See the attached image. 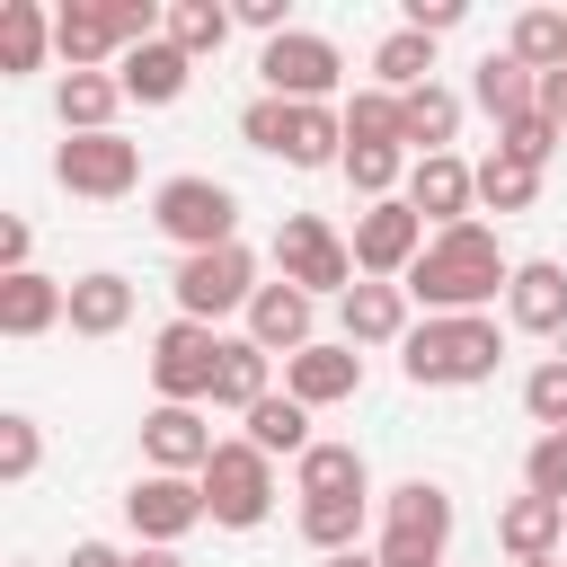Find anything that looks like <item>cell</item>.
Instances as JSON below:
<instances>
[{"label": "cell", "mask_w": 567, "mask_h": 567, "mask_svg": "<svg viewBox=\"0 0 567 567\" xmlns=\"http://www.w3.org/2000/svg\"><path fill=\"white\" fill-rule=\"evenodd\" d=\"M514 284V257L496 248L487 221H452L425 239V257L408 266V301H425V319H470L487 301H505Z\"/></svg>", "instance_id": "cell-1"}, {"label": "cell", "mask_w": 567, "mask_h": 567, "mask_svg": "<svg viewBox=\"0 0 567 567\" xmlns=\"http://www.w3.org/2000/svg\"><path fill=\"white\" fill-rule=\"evenodd\" d=\"M399 363H408L416 390H478V381H496L505 337H496L487 310H470V319H416L408 346H399Z\"/></svg>", "instance_id": "cell-2"}, {"label": "cell", "mask_w": 567, "mask_h": 567, "mask_svg": "<svg viewBox=\"0 0 567 567\" xmlns=\"http://www.w3.org/2000/svg\"><path fill=\"white\" fill-rule=\"evenodd\" d=\"M239 142L284 159V168H337L346 159V115L337 106H284V97H257L239 115Z\"/></svg>", "instance_id": "cell-3"}, {"label": "cell", "mask_w": 567, "mask_h": 567, "mask_svg": "<svg viewBox=\"0 0 567 567\" xmlns=\"http://www.w3.org/2000/svg\"><path fill=\"white\" fill-rule=\"evenodd\" d=\"M275 275H284V284H301L310 301H319V292H337V301H346V292L363 284V275H354V239H346V230H328L319 213H284V221H275Z\"/></svg>", "instance_id": "cell-4"}, {"label": "cell", "mask_w": 567, "mask_h": 567, "mask_svg": "<svg viewBox=\"0 0 567 567\" xmlns=\"http://www.w3.org/2000/svg\"><path fill=\"white\" fill-rule=\"evenodd\" d=\"M204 514L221 532H257L275 514V461L248 443V434H221V452L204 461Z\"/></svg>", "instance_id": "cell-5"}, {"label": "cell", "mask_w": 567, "mask_h": 567, "mask_svg": "<svg viewBox=\"0 0 567 567\" xmlns=\"http://www.w3.org/2000/svg\"><path fill=\"white\" fill-rule=\"evenodd\" d=\"M151 221H159V239H177L186 257H204V248H230L239 239V195L221 177H168L151 195Z\"/></svg>", "instance_id": "cell-6"}, {"label": "cell", "mask_w": 567, "mask_h": 567, "mask_svg": "<svg viewBox=\"0 0 567 567\" xmlns=\"http://www.w3.org/2000/svg\"><path fill=\"white\" fill-rule=\"evenodd\" d=\"M168 292H177V319H230V310H248L257 301V257L230 239V248H204V257H177V275H168Z\"/></svg>", "instance_id": "cell-7"}, {"label": "cell", "mask_w": 567, "mask_h": 567, "mask_svg": "<svg viewBox=\"0 0 567 567\" xmlns=\"http://www.w3.org/2000/svg\"><path fill=\"white\" fill-rule=\"evenodd\" d=\"M221 328H204V319H168L159 337H151V390L168 399V408H195V399H213V381H221Z\"/></svg>", "instance_id": "cell-8"}, {"label": "cell", "mask_w": 567, "mask_h": 567, "mask_svg": "<svg viewBox=\"0 0 567 567\" xmlns=\"http://www.w3.org/2000/svg\"><path fill=\"white\" fill-rule=\"evenodd\" d=\"M257 80H266V97H284V106H328L337 80H346V53H337L328 35H310V27H292V35H275V44L257 53Z\"/></svg>", "instance_id": "cell-9"}, {"label": "cell", "mask_w": 567, "mask_h": 567, "mask_svg": "<svg viewBox=\"0 0 567 567\" xmlns=\"http://www.w3.org/2000/svg\"><path fill=\"white\" fill-rule=\"evenodd\" d=\"M425 213L408 204V195H390V204H363L354 213V275H372V284H408V266L425 257Z\"/></svg>", "instance_id": "cell-10"}, {"label": "cell", "mask_w": 567, "mask_h": 567, "mask_svg": "<svg viewBox=\"0 0 567 567\" xmlns=\"http://www.w3.org/2000/svg\"><path fill=\"white\" fill-rule=\"evenodd\" d=\"M53 177H62L80 204H115V195H133V177H142V142H124V133H62Z\"/></svg>", "instance_id": "cell-11"}, {"label": "cell", "mask_w": 567, "mask_h": 567, "mask_svg": "<svg viewBox=\"0 0 567 567\" xmlns=\"http://www.w3.org/2000/svg\"><path fill=\"white\" fill-rule=\"evenodd\" d=\"M124 523L142 532V549H177L195 523H213V514H204V478L142 470V478H133V496H124Z\"/></svg>", "instance_id": "cell-12"}, {"label": "cell", "mask_w": 567, "mask_h": 567, "mask_svg": "<svg viewBox=\"0 0 567 567\" xmlns=\"http://www.w3.org/2000/svg\"><path fill=\"white\" fill-rule=\"evenodd\" d=\"M443 540H452V487H443V478H399L390 505H381V549H425V558H443Z\"/></svg>", "instance_id": "cell-13"}, {"label": "cell", "mask_w": 567, "mask_h": 567, "mask_svg": "<svg viewBox=\"0 0 567 567\" xmlns=\"http://www.w3.org/2000/svg\"><path fill=\"white\" fill-rule=\"evenodd\" d=\"M213 452H221V434H213L195 408H168V399H159V408L142 416V461H151V470H168V478H204Z\"/></svg>", "instance_id": "cell-14"}, {"label": "cell", "mask_w": 567, "mask_h": 567, "mask_svg": "<svg viewBox=\"0 0 567 567\" xmlns=\"http://www.w3.org/2000/svg\"><path fill=\"white\" fill-rule=\"evenodd\" d=\"M408 204L425 213V230L478 221V213H470V204H478V168H470L461 151H434V159H416V168H408Z\"/></svg>", "instance_id": "cell-15"}, {"label": "cell", "mask_w": 567, "mask_h": 567, "mask_svg": "<svg viewBox=\"0 0 567 567\" xmlns=\"http://www.w3.org/2000/svg\"><path fill=\"white\" fill-rule=\"evenodd\" d=\"M310 328H319V301H310L301 284H284V275H275V284H257V301H248V346H266V354H284V363H292L301 346H319Z\"/></svg>", "instance_id": "cell-16"}, {"label": "cell", "mask_w": 567, "mask_h": 567, "mask_svg": "<svg viewBox=\"0 0 567 567\" xmlns=\"http://www.w3.org/2000/svg\"><path fill=\"white\" fill-rule=\"evenodd\" d=\"M408 328H416V319H408V284H372V275H363V284L337 301V337H346L354 354H363V346H408Z\"/></svg>", "instance_id": "cell-17"}, {"label": "cell", "mask_w": 567, "mask_h": 567, "mask_svg": "<svg viewBox=\"0 0 567 567\" xmlns=\"http://www.w3.org/2000/svg\"><path fill=\"white\" fill-rule=\"evenodd\" d=\"M284 390H292L301 408H337V399L363 390V354H354L346 337H319V346H301V354L284 363Z\"/></svg>", "instance_id": "cell-18"}, {"label": "cell", "mask_w": 567, "mask_h": 567, "mask_svg": "<svg viewBox=\"0 0 567 567\" xmlns=\"http://www.w3.org/2000/svg\"><path fill=\"white\" fill-rule=\"evenodd\" d=\"M505 319H514L523 337H558V328H567V266H558V257H523L514 284H505Z\"/></svg>", "instance_id": "cell-19"}, {"label": "cell", "mask_w": 567, "mask_h": 567, "mask_svg": "<svg viewBox=\"0 0 567 567\" xmlns=\"http://www.w3.org/2000/svg\"><path fill=\"white\" fill-rule=\"evenodd\" d=\"M115 80H124V106H177L186 97V80H195V62L168 44V27L151 35V44H133L124 62H115Z\"/></svg>", "instance_id": "cell-20"}, {"label": "cell", "mask_w": 567, "mask_h": 567, "mask_svg": "<svg viewBox=\"0 0 567 567\" xmlns=\"http://www.w3.org/2000/svg\"><path fill=\"white\" fill-rule=\"evenodd\" d=\"M71 319V284H53V275H0V337H44V328H62Z\"/></svg>", "instance_id": "cell-21"}, {"label": "cell", "mask_w": 567, "mask_h": 567, "mask_svg": "<svg viewBox=\"0 0 567 567\" xmlns=\"http://www.w3.org/2000/svg\"><path fill=\"white\" fill-rule=\"evenodd\" d=\"M558 540H567V505H558V496H532V487H523V496L496 505V549H505V558H549Z\"/></svg>", "instance_id": "cell-22"}, {"label": "cell", "mask_w": 567, "mask_h": 567, "mask_svg": "<svg viewBox=\"0 0 567 567\" xmlns=\"http://www.w3.org/2000/svg\"><path fill=\"white\" fill-rule=\"evenodd\" d=\"M470 97H478V115H496V133H505V124L540 115V71H523L514 53H487V62L470 71Z\"/></svg>", "instance_id": "cell-23"}, {"label": "cell", "mask_w": 567, "mask_h": 567, "mask_svg": "<svg viewBox=\"0 0 567 567\" xmlns=\"http://www.w3.org/2000/svg\"><path fill=\"white\" fill-rule=\"evenodd\" d=\"M71 337H124L133 328V284L115 275V266H97V275H71V319H62Z\"/></svg>", "instance_id": "cell-24"}, {"label": "cell", "mask_w": 567, "mask_h": 567, "mask_svg": "<svg viewBox=\"0 0 567 567\" xmlns=\"http://www.w3.org/2000/svg\"><path fill=\"white\" fill-rule=\"evenodd\" d=\"M452 133H461V97H452L443 80H425V89H408V97H399V142H408V159L452 151Z\"/></svg>", "instance_id": "cell-25"}, {"label": "cell", "mask_w": 567, "mask_h": 567, "mask_svg": "<svg viewBox=\"0 0 567 567\" xmlns=\"http://www.w3.org/2000/svg\"><path fill=\"white\" fill-rule=\"evenodd\" d=\"M115 106H124V80L115 71H62V89H53L62 133H115Z\"/></svg>", "instance_id": "cell-26"}, {"label": "cell", "mask_w": 567, "mask_h": 567, "mask_svg": "<svg viewBox=\"0 0 567 567\" xmlns=\"http://www.w3.org/2000/svg\"><path fill=\"white\" fill-rule=\"evenodd\" d=\"M44 53H53V18H44V0H0V80L44 71Z\"/></svg>", "instance_id": "cell-27"}, {"label": "cell", "mask_w": 567, "mask_h": 567, "mask_svg": "<svg viewBox=\"0 0 567 567\" xmlns=\"http://www.w3.org/2000/svg\"><path fill=\"white\" fill-rule=\"evenodd\" d=\"M239 425H248V443H257L266 461H301V452L319 443V434H310V408H301L292 390H275V399H257V408H248Z\"/></svg>", "instance_id": "cell-28"}, {"label": "cell", "mask_w": 567, "mask_h": 567, "mask_svg": "<svg viewBox=\"0 0 567 567\" xmlns=\"http://www.w3.org/2000/svg\"><path fill=\"white\" fill-rule=\"evenodd\" d=\"M257 399H275V354H266V346H248V337H230V346H221V381H213V408L248 416Z\"/></svg>", "instance_id": "cell-29"}, {"label": "cell", "mask_w": 567, "mask_h": 567, "mask_svg": "<svg viewBox=\"0 0 567 567\" xmlns=\"http://www.w3.org/2000/svg\"><path fill=\"white\" fill-rule=\"evenodd\" d=\"M292 487H301V496H372V470H363L354 443H310V452L292 461Z\"/></svg>", "instance_id": "cell-30"}, {"label": "cell", "mask_w": 567, "mask_h": 567, "mask_svg": "<svg viewBox=\"0 0 567 567\" xmlns=\"http://www.w3.org/2000/svg\"><path fill=\"white\" fill-rule=\"evenodd\" d=\"M425 80H434V35H416V27H390V35L372 44V89L408 97V89H425Z\"/></svg>", "instance_id": "cell-31"}, {"label": "cell", "mask_w": 567, "mask_h": 567, "mask_svg": "<svg viewBox=\"0 0 567 567\" xmlns=\"http://www.w3.org/2000/svg\"><path fill=\"white\" fill-rule=\"evenodd\" d=\"M363 514H372V496H301V540H310L319 558L363 549Z\"/></svg>", "instance_id": "cell-32"}, {"label": "cell", "mask_w": 567, "mask_h": 567, "mask_svg": "<svg viewBox=\"0 0 567 567\" xmlns=\"http://www.w3.org/2000/svg\"><path fill=\"white\" fill-rule=\"evenodd\" d=\"M505 53L523 62V71H567V9H523L514 18V35H505Z\"/></svg>", "instance_id": "cell-33"}, {"label": "cell", "mask_w": 567, "mask_h": 567, "mask_svg": "<svg viewBox=\"0 0 567 567\" xmlns=\"http://www.w3.org/2000/svg\"><path fill=\"white\" fill-rule=\"evenodd\" d=\"M230 27H239V18H230L221 0H168V44H177L186 62L221 53V44H230Z\"/></svg>", "instance_id": "cell-34"}, {"label": "cell", "mask_w": 567, "mask_h": 567, "mask_svg": "<svg viewBox=\"0 0 567 567\" xmlns=\"http://www.w3.org/2000/svg\"><path fill=\"white\" fill-rule=\"evenodd\" d=\"M337 115H346V151H408V142H399V97H390V89H354Z\"/></svg>", "instance_id": "cell-35"}, {"label": "cell", "mask_w": 567, "mask_h": 567, "mask_svg": "<svg viewBox=\"0 0 567 567\" xmlns=\"http://www.w3.org/2000/svg\"><path fill=\"white\" fill-rule=\"evenodd\" d=\"M478 204H487V213H532V204H540V168L487 151V159H478Z\"/></svg>", "instance_id": "cell-36"}, {"label": "cell", "mask_w": 567, "mask_h": 567, "mask_svg": "<svg viewBox=\"0 0 567 567\" xmlns=\"http://www.w3.org/2000/svg\"><path fill=\"white\" fill-rule=\"evenodd\" d=\"M337 168H346V186H354L363 204H390V195H399V177H408L416 159H408V151H346Z\"/></svg>", "instance_id": "cell-37"}, {"label": "cell", "mask_w": 567, "mask_h": 567, "mask_svg": "<svg viewBox=\"0 0 567 567\" xmlns=\"http://www.w3.org/2000/svg\"><path fill=\"white\" fill-rule=\"evenodd\" d=\"M523 408H532V425H540V434H567V354L532 363V381H523Z\"/></svg>", "instance_id": "cell-38"}, {"label": "cell", "mask_w": 567, "mask_h": 567, "mask_svg": "<svg viewBox=\"0 0 567 567\" xmlns=\"http://www.w3.org/2000/svg\"><path fill=\"white\" fill-rule=\"evenodd\" d=\"M35 461H44V425L9 408V416H0V478H9V487H27V478H35Z\"/></svg>", "instance_id": "cell-39"}, {"label": "cell", "mask_w": 567, "mask_h": 567, "mask_svg": "<svg viewBox=\"0 0 567 567\" xmlns=\"http://www.w3.org/2000/svg\"><path fill=\"white\" fill-rule=\"evenodd\" d=\"M523 487L567 505V434H532V452H523Z\"/></svg>", "instance_id": "cell-40"}, {"label": "cell", "mask_w": 567, "mask_h": 567, "mask_svg": "<svg viewBox=\"0 0 567 567\" xmlns=\"http://www.w3.org/2000/svg\"><path fill=\"white\" fill-rule=\"evenodd\" d=\"M558 142H567V133H558L549 115H523V124H505V133H496V151H505V159H523V168H549V151H558Z\"/></svg>", "instance_id": "cell-41"}, {"label": "cell", "mask_w": 567, "mask_h": 567, "mask_svg": "<svg viewBox=\"0 0 567 567\" xmlns=\"http://www.w3.org/2000/svg\"><path fill=\"white\" fill-rule=\"evenodd\" d=\"M230 18H239V27H257L266 44H275V35H292V0H230Z\"/></svg>", "instance_id": "cell-42"}, {"label": "cell", "mask_w": 567, "mask_h": 567, "mask_svg": "<svg viewBox=\"0 0 567 567\" xmlns=\"http://www.w3.org/2000/svg\"><path fill=\"white\" fill-rule=\"evenodd\" d=\"M461 18H470L461 0H408V27H416V35H452Z\"/></svg>", "instance_id": "cell-43"}, {"label": "cell", "mask_w": 567, "mask_h": 567, "mask_svg": "<svg viewBox=\"0 0 567 567\" xmlns=\"http://www.w3.org/2000/svg\"><path fill=\"white\" fill-rule=\"evenodd\" d=\"M27 248H35V230L9 213V221H0V275H27Z\"/></svg>", "instance_id": "cell-44"}, {"label": "cell", "mask_w": 567, "mask_h": 567, "mask_svg": "<svg viewBox=\"0 0 567 567\" xmlns=\"http://www.w3.org/2000/svg\"><path fill=\"white\" fill-rule=\"evenodd\" d=\"M62 567H133V549H115V540H71Z\"/></svg>", "instance_id": "cell-45"}, {"label": "cell", "mask_w": 567, "mask_h": 567, "mask_svg": "<svg viewBox=\"0 0 567 567\" xmlns=\"http://www.w3.org/2000/svg\"><path fill=\"white\" fill-rule=\"evenodd\" d=\"M540 115L567 133V71H549V80H540Z\"/></svg>", "instance_id": "cell-46"}, {"label": "cell", "mask_w": 567, "mask_h": 567, "mask_svg": "<svg viewBox=\"0 0 567 567\" xmlns=\"http://www.w3.org/2000/svg\"><path fill=\"white\" fill-rule=\"evenodd\" d=\"M381 567H443V558H425V549H381Z\"/></svg>", "instance_id": "cell-47"}, {"label": "cell", "mask_w": 567, "mask_h": 567, "mask_svg": "<svg viewBox=\"0 0 567 567\" xmlns=\"http://www.w3.org/2000/svg\"><path fill=\"white\" fill-rule=\"evenodd\" d=\"M319 567H381V549H337V558H319Z\"/></svg>", "instance_id": "cell-48"}, {"label": "cell", "mask_w": 567, "mask_h": 567, "mask_svg": "<svg viewBox=\"0 0 567 567\" xmlns=\"http://www.w3.org/2000/svg\"><path fill=\"white\" fill-rule=\"evenodd\" d=\"M133 567H186L177 549H133Z\"/></svg>", "instance_id": "cell-49"}, {"label": "cell", "mask_w": 567, "mask_h": 567, "mask_svg": "<svg viewBox=\"0 0 567 567\" xmlns=\"http://www.w3.org/2000/svg\"><path fill=\"white\" fill-rule=\"evenodd\" d=\"M514 567H558V558H514Z\"/></svg>", "instance_id": "cell-50"}, {"label": "cell", "mask_w": 567, "mask_h": 567, "mask_svg": "<svg viewBox=\"0 0 567 567\" xmlns=\"http://www.w3.org/2000/svg\"><path fill=\"white\" fill-rule=\"evenodd\" d=\"M18 567H35V558H18Z\"/></svg>", "instance_id": "cell-51"}]
</instances>
